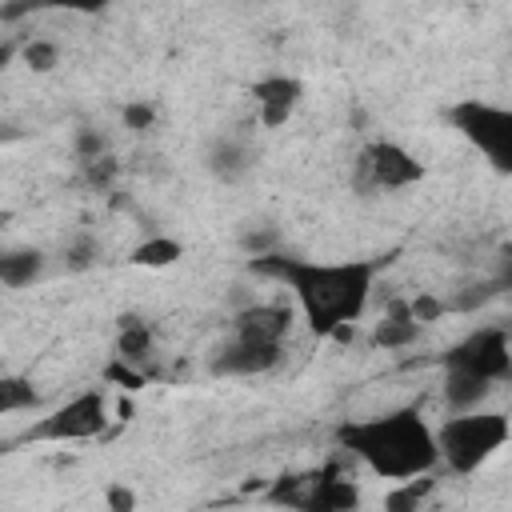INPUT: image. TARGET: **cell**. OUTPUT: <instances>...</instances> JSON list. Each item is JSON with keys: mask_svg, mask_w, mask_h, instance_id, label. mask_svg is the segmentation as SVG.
<instances>
[{"mask_svg": "<svg viewBox=\"0 0 512 512\" xmlns=\"http://www.w3.org/2000/svg\"><path fill=\"white\" fill-rule=\"evenodd\" d=\"M256 272L276 276L280 284L292 288L308 328L316 336H332L344 324H356L368 308L372 284H376V260H340V264H320V260H296L280 252H260L252 260Z\"/></svg>", "mask_w": 512, "mask_h": 512, "instance_id": "6da1fadb", "label": "cell"}, {"mask_svg": "<svg viewBox=\"0 0 512 512\" xmlns=\"http://www.w3.org/2000/svg\"><path fill=\"white\" fill-rule=\"evenodd\" d=\"M336 440L384 480H416L440 464L436 432L416 408H396L372 420H348L340 424Z\"/></svg>", "mask_w": 512, "mask_h": 512, "instance_id": "7a4b0ae2", "label": "cell"}, {"mask_svg": "<svg viewBox=\"0 0 512 512\" xmlns=\"http://www.w3.org/2000/svg\"><path fill=\"white\" fill-rule=\"evenodd\" d=\"M436 432V456L440 464H448L456 476H468L476 472L480 464H488L512 436V424L504 412H480V408H468V412H452Z\"/></svg>", "mask_w": 512, "mask_h": 512, "instance_id": "3957f363", "label": "cell"}, {"mask_svg": "<svg viewBox=\"0 0 512 512\" xmlns=\"http://www.w3.org/2000/svg\"><path fill=\"white\" fill-rule=\"evenodd\" d=\"M452 128L476 144L500 172L512 168V112L500 108V104H488V100H460L452 104L448 112Z\"/></svg>", "mask_w": 512, "mask_h": 512, "instance_id": "277c9868", "label": "cell"}, {"mask_svg": "<svg viewBox=\"0 0 512 512\" xmlns=\"http://www.w3.org/2000/svg\"><path fill=\"white\" fill-rule=\"evenodd\" d=\"M104 428H108V396L100 388H88V392L72 396L68 404H60L56 412L40 416L20 440H52V444H64V440L100 436Z\"/></svg>", "mask_w": 512, "mask_h": 512, "instance_id": "5b68a950", "label": "cell"}, {"mask_svg": "<svg viewBox=\"0 0 512 512\" xmlns=\"http://www.w3.org/2000/svg\"><path fill=\"white\" fill-rule=\"evenodd\" d=\"M444 368H464V372L484 376V380H492V384L508 380V376H512V344H508V328H500V324L476 328L472 336H464V340L444 356Z\"/></svg>", "mask_w": 512, "mask_h": 512, "instance_id": "8992f818", "label": "cell"}, {"mask_svg": "<svg viewBox=\"0 0 512 512\" xmlns=\"http://www.w3.org/2000/svg\"><path fill=\"white\" fill-rule=\"evenodd\" d=\"M360 168H364L368 184H376V188H408V184L424 180V164L396 140L368 144L364 156H360Z\"/></svg>", "mask_w": 512, "mask_h": 512, "instance_id": "52a82bcc", "label": "cell"}, {"mask_svg": "<svg viewBox=\"0 0 512 512\" xmlns=\"http://www.w3.org/2000/svg\"><path fill=\"white\" fill-rule=\"evenodd\" d=\"M280 356H284V344H256V340L232 336L228 344L216 348L212 372L216 376H260V372H272Z\"/></svg>", "mask_w": 512, "mask_h": 512, "instance_id": "ba28073f", "label": "cell"}, {"mask_svg": "<svg viewBox=\"0 0 512 512\" xmlns=\"http://www.w3.org/2000/svg\"><path fill=\"white\" fill-rule=\"evenodd\" d=\"M300 96H304V84H300L296 76H284V72L260 76V80L252 84V100H256V112H260V124H264V128H280V124L296 112Z\"/></svg>", "mask_w": 512, "mask_h": 512, "instance_id": "9c48e42d", "label": "cell"}, {"mask_svg": "<svg viewBox=\"0 0 512 512\" xmlns=\"http://www.w3.org/2000/svg\"><path fill=\"white\" fill-rule=\"evenodd\" d=\"M292 328V308L288 304H248L232 320V336L256 340V344H284Z\"/></svg>", "mask_w": 512, "mask_h": 512, "instance_id": "30bf717a", "label": "cell"}, {"mask_svg": "<svg viewBox=\"0 0 512 512\" xmlns=\"http://www.w3.org/2000/svg\"><path fill=\"white\" fill-rule=\"evenodd\" d=\"M420 328H424V324H416V316L408 312V304H404V300H396V304L388 308V316L372 328V344H376V348H384V352H396V348L416 344Z\"/></svg>", "mask_w": 512, "mask_h": 512, "instance_id": "8fae6325", "label": "cell"}, {"mask_svg": "<svg viewBox=\"0 0 512 512\" xmlns=\"http://www.w3.org/2000/svg\"><path fill=\"white\" fill-rule=\"evenodd\" d=\"M488 392H492V380L472 376V372H464V368H448V376H444V404H448L452 412L480 408V404L488 400Z\"/></svg>", "mask_w": 512, "mask_h": 512, "instance_id": "7c38bea8", "label": "cell"}, {"mask_svg": "<svg viewBox=\"0 0 512 512\" xmlns=\"http://www.w3.org/2000/svg\"><path fill=\"white\" fill-rule=\"evenodd\" d=\"M312 492L300 500V508H316V512H332V508H352L360 496H356V484L336 476V472H324L316 480H308Z\"/></svg>", "mask_w": 512, "mask_h": 512, "instance_id": "4fadbf2b", "label": "cell"}, {"mask_svg": "<svg viewBox=\"0 0 512 512\" xmlns=\"http://www.w3.org/2000/svg\"><path fill=\"white\" fill-rule=\"evenodd\" d=\"M208 168H212L216 180L232 184V180H240V176L252 168V152H248V144L224 136V140H216V144L208 148Z\"/></svg>", "mask_w": 512, "mask_h": 512, "instance_id": "5bb4252c", "label": "cell"}, {"mask_svg": "<svg viewBox=\"0 0 512 512\" xmlns=\"http://www.w3.org/2000/svg\"><path fill=\"white\" fill-rule=\"evenodd\" d=\"M148 356H152V328L140 316H124L120 320V336H116V360L144 364Z\"/></svg>", "mask_w": 512, "mask_h": 512, "instance_id": "9a60e30c", "label": "cell"}, {"mask_svg": "<svg viewBox=\"0 0 512 512\" xmlns=\"http://www.w3.org/2000/svg\"><path fill=\"white\" fill-rule=\"evenodd\" d=\"M44 272V256L36 248H16V252H0V284L4 288H24Z\"/></svg>", "mask_w": 512, "mask_h": 512, "instance_id": "2e32d148", "label": "cell"}, {"mask_svg": "<svg viewBox=\"0 0 512 512\" xmlns=\"http://www.w3.org/2000/svg\"><path fill=\"white\" fill-rule=\"evenodd\" d=\"M180 256H184V244H180V240H172V236H152V240L136 244L132 264H136V268H172Z\"/></svg>", "mask_w": 512, "mask_h": 512, "instance_id": "e0dca14e", "label": "cell"}, {"mask_svg": "<svg viewBox=\"0 0 512 512\" xmlns=\"http://www.w3.org/2000/svg\"><path fill=\"white\" fill-rule=\"evenodd\" d=\"M36 404H40V392L32 388L28 376H0V416L24 412V408H36Z\"/></svg>", "mask_w": 512, "mask_h": 512, "instance_id": "ac0fdd59", "label": "cell"}, {"mask_svg": "<svg viewBox=\"0 0 512 512\" xmlns=\"http://www.w3.org/2000/svg\"><path fill=\"white\" fill-rule=\"evenodd\" d=\"M40 8H56V12H80L92 16L100 8H108V0H16L4 8V16H24V12H40Z\"/></svg>", "mask_w": 512, "mask_h": 512, "instance_id": "d6986e66", "label": "cell"}, {"mask_svg": "<svg viewBox=\"0 0 512 512\" xmlns=\"http://www.w3.org/2000/svg\"><path fill=\"white\" fill-rule=\"evenodd\" d=\"M20 56H24V64H28L32 72H52V68L60 64V48H56L52 40H28Z\"/></svg>", "mask_w": 512, "mask_h": 512, "instance_id": "ffe728a7", "label": "cell"}, {"mask_svg": "<svg viewBox=\"0 0 512 512\" xmlns=\"http://www.w3.org/2000/svg\"><path fill=\"white\" fill-rule=\"evenodd\" d=\"M444 308H448V304H444V300H436V296H416V300L408 304V312L416 316V324H432Z\"/></svg>", "mask_w": 512, "mask_h": 512, "instance_id": "44dd1931", "label": "cell"}, {"mask_svg": "<svg viewBox=\"0 0 512 512\" xmlns=\"http://www.w3.org/2000/svg\"><path fill=\"white\" fill-rule=\"evenodd\" d=\"M76 152H80V160H96V156H104V136L92 132V128H80V136H76Z\"/></svg>", "mask_w": 512, "mask_h": 512, "instance_id": "7402d4cb", "label": "cell"}, {"mask_svg": "<svg viewBox=\"0 0 512 512\" xmlns=\"http://www.w3.org/2000/svg\"><path fill=\"white\" fill-rule=\"evenodd\" d=\"M152 120H156V108H152V104H128V108H124V124L136 128V132L152 128Z\"/></svg>", "mask_w": 512, "mask_h": 512, "instance_id": "603a6c76", "label": "cell"}, {"mask_svg": "<svg viewBox=\"0 0 512 512\" xmlns=\"http://www.w3.org/2000/svg\"><path fill=\"white\" fill-rule=\"evenodd\" d=\"M108 380H116L120 388H140V384H144V376L136 372V364H124V360H116V364L108 368Z\"/></svg>", "mask_w": 512, "mask_h": 512, "instance_id": "cb8c5ba5", "label": "cell"}, {"mask_svg": "<svg viewBox=\"0 0 512 512\" xmlns=\"http://www.w3.org/2000/svg\"><path fill=\"white\" fill-rule=\"evenodd\" d=\"M104 500H108V508H116V512H128V508L136 504V496H132V488H124V484H112Z\"/></svg>", "mask_w": 512, "mask_h": 512, "instance_id": "d4e9b609", "label": "cell"}, {"mask_svg": "<svg viewBox=\"0 0 512 512\" xmlns=\"http://www.w3.org/2000/svg\"><path fill=\"white\" fill-rule=\"evenodd\" d=\"M88 260H92V244L84 240V244H76V248H72V260H68V264H72V268H84Z\"/></svg>", "mask_w": 512, "mask_h": 512, "instance_id": "484cf974", "label": "cell"}, {"mask_svg": "<svg viewBox=\"0 0 512 512\" xmlns=\"http://www.w3.org/2000/svg\"><path fill=\"white\" fill-rule=\"evenodd\" d=\"M8 56H12V48H0V64H4V60H8Z\"/></svg>", "mask_w": 512, "mask_h": 512, "instance_id": "4316f807", "label": "cell"}, {"mask_svg": "<svg viewBox=\"0 0 512 512\" xmlns=\"http://www.w3.org/2000/svg\"><path fill=\"white\" fill-rule=\"evenodd\" d=\"M4 224H8V212H0V228H4Z\"/></svg>", "mask_w": 512, "mask_h": 512, "instance_id": "83f0119b", "label": "cell"}]
</instances>
